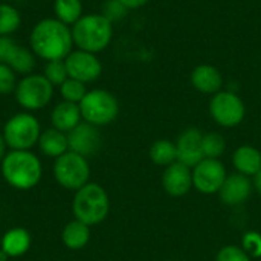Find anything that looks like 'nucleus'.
I'll use <instances>...</instances> for the list:
<instances>
[{"label":"nucleus","instance_id":"obj_1","mask_svg":"<svg viewBox=\"0 0 261 261\" xmlns=\"http://www.w3.org/2000/svg\"><path fill=\"white\" fill-rule=\"evenodd\" d=\"M29 43L38 58L46 61L64 60L72 52V29L57 18H43L34 26Z\"/></svg>","mask_w":261,"mask_h":261},{"label":"nucleus","instance_id":"obj_2","mask_svg":"<svg viewBox=\"0 0 261 261\" xmlns=\"http://www.w3.org/2000/svg\"><path fill=\"white\" fill-rule=\"evenodd\" d=\"M2 174L12 188L26 191L40 182L43 167L29 150H12L2 159Z\"/></svg>","mask_w":261,"mask_h":261},{"label":"nucleus","instance_id":"obj_3","mask_svg":"<svg viewBox=\"0 0 261 261\" xmlns=\"http://www.w3.org/2000/svg\"><path fill=\"white\" fill-rule=\"evenodd\" d=\"M72 38L78 49L98 54L113 38L112 20L104 14H86L72 26Z\"/></svg>","mask_w":261,"mask_h":261},{"label":"nucleus","instance_id":"obj_4","mask_svg":"<svg viewBox=\"0 0 261 261\" xmlns=\"http://www.w3.org/2000/svg\"><path fill=\"white\" fill-rule=\"evenodd\" d=\"M110 202L106 190L98 184H87L80 188L73 197L72 211L76 220L87 226L99 225L106 220Z\"/></svg>","mask_w":261,"mask_h":261},{"label":"nucleus","instance_id":"obj_5","mask_svg":"<svg viewBox=\"0 0 261 261\" xmlns=\"http://www.w3.org/2000/svg\"><path fill=\"white\" fill-rule=\"evenodd\" d=\"M78 106L84 122H89L95 127L110 124L119 113V104L115 95L102 89L87 92Z\"/></svg>","mask_w":261,"mask_h":261},{"label":"nucleus","instance_id":"obj_6","mask_svg":"<svg viewBox=\"0 0 261 261\" xmlns=\"http://www.w3.org/2000/svg\"><path fill=\"white\" fill-rule=\"evenodd\" d=\"M2 135L11 150H31L35 144H38L41 128L34 115L17 113L8 119Z\"/></svg>","mask_w":261,"mask_h":261},{"label":"nucleus","instance_id":"obj_7","mask_svg":"<svg viewBox=\"0 0 261 261\" xmlns=\"http://www.w3.org/2000/svg\"><path fill=\"white\" fill-rule=\"evenodd\" d=\"M54 176L55 180L63 188L70 191H78L80 188L89 184L90 167L84 156L73 151H67L55 159Z\"/></svg>","mask_w":261,"mask_h":261},{"label":"nucleus","instance_id":"obj_8","mask_svg":"<svg viewBox=\"0 0 261 261\" xmlns=\"http://www.w3.org/2000/svg\"><path fill=\"white\" fill-rule=\"evenodd\" d=\"M15 99L26 110H40L46 107L54 96V86L44 75L29 73L17 83Z\"/></svg>","mask_w":261,"mask_h":261},{"label":"nucleus","instance_id":"obj_9","mask_svg":"<svg viewBox=\"0 0 261 261\" xmlns=\"http://www.w3.org/2000/svg\"><path fill=\"white\" fill-rule=\"evenodd\" d=\"M210 113L213 119L222 127L239 125L246 113L245 102L234 92H217L210 101Z\"/></svg>","mask_w":261,"mask_h":261},{"label":"nucleus","instance_id":"obj_10","mask_svg":"<svg viewBox=\"0 0 261 261\" xmlns=\"http://www.w3.org/2000/svg\"><path fill=\"white\" fill-rule=\"evenodd\" d=\"M64 63L69 78H73L84 84L98 80L102 73V64L98 60L96 54H90L81 49L72 50L64 58Z\"/></svg>","mask_w":261,"mask_h":261},{"label":"nucleus","instance_id":"obj_11","mask_svg":"<svg viewBox=\"0 0 261 261\" xmlns=\"http://www.w3.org/2000/svg\"><path fill=\"white\" fill-rule=\"evenodd\" d=\"M226 170L219 159H203L194 167L193 185L203 194L219 193L226 180Z\"/></svg>","mask_w":261,"mask_h":261},{"label":"nucleus","instance_id":"obj_12","mask_svg":"<svg viewBox=\"0 0 261 261\" xmlns=\"http://www.w3.org/2000/svg\"><path fill=\"white\" fill-rule=\"evenodd\" d=\"M0 63L9 66L15 73L29 75L35 67V55L9 35H0Z\"/></svg>","mask_w":261,"mask_h":261},{"label":"nucleus","instance_id":"obj_13","mask_svg":"<svg viewBox=\"0 0 261 261\" xmlns=\"http://www.w3.org/2000/svg\"><path fill=\"white\" fill-rule=\"evenodd\" d=\"M69 151L78 153L84 158L98 151L101 144L99 132L89 122H80L73 130L67 133Z\"/></svg>","mask_w":261,"mask_h":261},{"label":"nucleus","instance_id":"obj_14","mask_svg":"<svg viewBox=\"0 0 261 261\" xmlns=\"http://www.w3.org/2000/svg\"><path fill=\"white\" fill-rule=\"evenodd\" d=\"M202 132L191 127L187 128L177 139L176 142V150H177V161L185 164L187 167H196L200 164L205 156L202 150Z\"/></svg>","mask_w":261,"mask_h":261},{"label":"nucleus","instance_id":"obj_15","mask_svg":"<svg viewBox=\"0 0 261 261\" xmlns=\"http://www.w3.org/2000/svg\"><path fill=\"white\" fill-rule=\"evenodd\" d=\"M162 185H164V190L170 196H174V197L185 196L191 190V185H193V173L190 167H187L185 164L179 161L173 162L164 171Z\"/></svg>","mask_w":261,"mask_h":261},{"label":"nucleus","instance_id":"obj_16","mask_svg":"<svg viewBox=\"0 0 261 261\" xmlns=\"http://www.w3.org/2000/svg\"><path fill=\"white\" fill-rule=\"evenodd\" d=\"M191 84L196 90L208 95H216L223 86L220 70L213 64H199L191 72Z\"/></svg>","mask_w":261,"mask_h":261},{"label":"nucleus","instance_id":"obj_17","mask_svg":"<svg viewBox=\"0 0 261 261\" xmlns=\"http://www.w3.org/2000/svg\"><path fill=\"white\" fill-rule=\"evenodd\" d=\"M220 200L226 205H240L251 194V180L245 174H231L222 185Z\"/></svg>","mask_w":261,"mask_h":261},{"label":"nucleus","instance_id":"obj_18","mask_svg":"<svg viewBox=\"0 0 261 261\" xmlns=\"http://www.w3.org/2000/svg\"><path fill=\"white\" fill-rule=\"evenodd\" d=\"M81 119L83 118H81L80 106L69 101H63L57 104L50 115L52 127L63 133H69L70 130H73L81 122Z\"/></svg>","mask_w":261,"mask_h":261},{"label":"nucleus","instance_id":"obj_19","mask_svg":"<svg viewBox=\"0 0 261 261\" xmlns=\"http://www.w3.org/2000/svg\"><path fill=\"white\" fill-rule=\"evenodd\" d=\"M31 234L23 229V228H12L9 229L0 243V249L9 257V258H17L24 255L29 248H31Z\"/></svg>","mask_w":261,"mask_h":261},{"label":"nucleus","instance_id":"obj_20","mask_svg":"<svg viewBox=\"0 0 261 261\" xmlns=\"http://www.w3.org/2000/svg\"><path fill=\"white\" fill-rule=\"evenodd\" d=\"M38 147L43 154L49 158H60L61 154L69 151V142H67V135L57 130V128H47L41 132L40 139H38Z\"/></svg>","mask_w":261,"mask_h":261},{"label":"nucleus","instance_id":"obj_21","mask_svg":"<svg viewBox=\"0 0 261 261\" xmlns=\"http://www.w3.org/2000/svg\"><path fill=\"white\" fill-rule=\"evenodd\" d=\"M232 162L240 174L255 176L261 170V153L255 147L243 145L236 150Z\"/></svg>","mask_w":261,"mask_h":261},{"label":"nucleus","instance_id":"obj_22","mask_svg":"<svg viewBox=\"0 0 261 261\" xmlns=\"http://www.w3.org/2000/svg\"><path fill=\"white\" fill-rule=\"evenodd\" d=\"M61 240L67 249L80 251L90 240V226H87L83 222L75 219L73 222H69L64 226L63 234H61Z\"/></svg>","mask_w":261,"mask_h":261},{"label":"nucleus","instance_id":"obj_23","mask_svg":"<svg viewBox=\"0 0 261 261\" xmlns=\"http://www.w3.org/2000/svg\"><path fill=\"white\" fill-rule=\"evenodd\" d=\"M55 18L67 26H73L83 17L81 0H55L54 2Z\"/></svg>","mask_w":261,"mask_h":261},{"label":"nucleus","instance_id":"obj_24","mask_svg":"<svg viewBox=\"0 0 261 261\" xmlns=\"http://www.w3.org/2000/svg\"><path fill=\"white\" fill-rule=\"evenodd\" d=\"M150 159L161 167H168L177 161L176 144L167 139H159L150 147Z\"/></svg>","mask_w":261,"mask_h":261},{"label":"nucleus","instance_id":"obj_25","mask_svg":"<svg viewBox=\"0 0 261 261\" xmlns=\"http://www.w3.org/2000/svg\"><path fill=\"white\" fill-rule=\"evenodd\" d=\"M21 15L9 3L0 2V35H11L20 28Z\"/></svg>","mask_w":261,"mask_h":261},{"label":"nucleus","instance_id":"obj_26","mask_svg":"<svg viewBox=\"0 0 261 261\" xmlns=\"http://www.w3.org/2000/svg\"><path fill=\"white\" fill-rule=\"evenodd\" d=\"M226 148L225 138L220 133H206L202 138V150L206 159H219Z\"/></svg>","mask_w":261,"mask_h":261},{"label":"nucleus","instance_id":"obj_27","mask_svg":"<svg viewBox=\"0 0 261 261\" xmlns=\"http://www.w3.org/2000/svg\"><path fill=\"white\" fill-rule=\"evenodd\" d=\"M60 93H61V96H63L64 101L80 104L81 99L86 96L87 89H86V84H84V83L76 81V80H73V78H67V80L60 86Z\"/></svg>","mask_w":261,"mask_h":261},{"label":"nucleus","instance_id":"obj_28","mask_svg":"<svg viewBox=\"0 0 261 261\" xmlns=\"http://www.w3.org/2000/svg\"><path fill=\"white\" fill-rule=\"evenodd\" d=\"M43 75L47 78V81L52 86H61L69 78L64 60H52V61H47L46 66H44V73Z\"/></svg>","mask_w":261,"mask_h":261},{"label":"nucleus","instance_id":"obj_29","mask_svg":"<svg viewBox=\"0 0 261 261\" xmlns=\"http://www.w3.org/2000/svg\"><path fill=\"white\" fill-rule=\"evenodd\" d=\"M17 87V81H15V72L0 63V95H8L11 92H14Z\"/></svg>","mask_w":261,"mask_h":261},{"label":"nucleus","instance_id":"obj_30","mask_svg":"<svg viewBox=\"0 0 261 261\" xmlns=\"http://www.w3.org/2000/svg\"><path fill=\"white\" fill-rule=\"evenodd\" d=\"M217 261H251V257L245 249L229 245L219 251Z\"/></svg>","mask_w":261,"mask_h":261},{"label":"nucleus","instance_id":"obj_31","mask_svg":"<svg viewBox=\"0 0 261 261\" xmlns=\"http://www.w3.org/2000/svg\"><path fill=\"white\" fill-rule=\"evenodd\" d=\"M243 246L245 251L252 255V257H260L261 255V237L255 232H249L243 239Z\"/></svg>","mask_w":261,"mask_h":261},{"label":"nucleus","instance_id":"obj_32","mask_svg":"<svg viewBox=\"0 0 261 261\" xmlns=\"http://www.w3.org/2000/svg\"><path fill=\"white\" fill-rule=\"evenodd\" d=\"M125 9H138L144 5H147L150 0H118Z\"/></svg>","mask_w":261,"mask_h":261},{"label":"nucleus","instance_id":"obj_33","mask_svg":"<svg viewBox=\"0 0 261 261\" xmlns=\"http://www.w3.org/2000/svg\"><path fill=\"white\" fill-rule=\"evenodd\" d=\"M6 142H5V138H3V135L0 133V161L5 158V154H6Z\"/></svg>","mask_w":261,"mask_h":261},{"label":"nucleus","instance_id":"obj_34","mask_svg":"<svg viewBox=\"0 0 261 261\" xmlns=\"http://www.w3.org/2000/svg\"><path fill=\"white\" fill-rule=\"evenodd\" d=\"M255 188H257V191L261 194V170L255 174Z\"/></svg>","mask_w":261,"mask_h":261},{"label":"nucleus","instance_id":"obj_35","mask_svg":"<svg viewBox=\"0 0 261 261\" xmlns=\"http://www.w3.org/2000/svg\"><path fill=\"white\" fill-rule=\"evenodd\" d=\"M8 258H9V257H8V255L0 249V261H8Z\"/></svg>","mask_w":261,"mask_h":261},{"label":"nucleus","instance_id":"obj_36","mask_svg":"<svg viewBox=\"0 0 261 261\" xmlns=\"http://www.w3.org/2000/svg\"><path fill=\"white\" fill-rule=\"evenodd\" d=\"M0 2H3V3H6V2H9V0H0Z\"/></svg>","mask_w":261,"mask_h":261}]
</instances>
